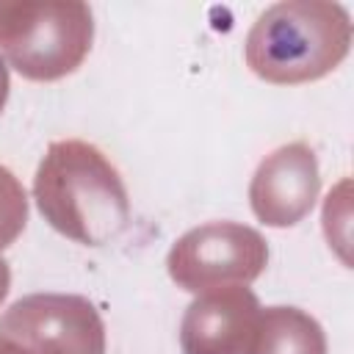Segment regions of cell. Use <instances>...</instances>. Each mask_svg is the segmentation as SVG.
<instances>
[{
  "instance_id": "6da1fadb",
  "label": "cell",
  "mask_w": 354,
  "mask_h": 354,
  "mask_svg": "<svg viewBox=\"0 0 354 354\" xmlns=\"http://www.w3.org/2000/svg\"><path fill=\"white\" fill-rule=\"evenodd\" d=\"M348 47V17L326 3H279L260 14L249 36L252 69L274 80L315 77Z\"/></svg>"
}]
</instances>
